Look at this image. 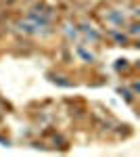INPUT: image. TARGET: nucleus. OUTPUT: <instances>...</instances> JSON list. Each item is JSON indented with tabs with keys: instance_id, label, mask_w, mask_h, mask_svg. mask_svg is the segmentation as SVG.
I'll return each mask as SVG.
<instances>
[{
	"instance_id": "1",
	"label": "nucleus",
	"mask_w": 140,
	"mask_h": 157,
	"mask_svg": "<svg viewBox=\"0 0 140 157\" xmlns=\"http://www.w3.org/2000/svg\"><path fill=\"white\" fill-rule=\"evenodd\" d=\"M78 55H80L84 61H88V63H94V61H96V55H94V52H90L86 46H78Z\"/></svg>"
}]
</instances>
